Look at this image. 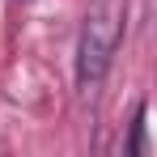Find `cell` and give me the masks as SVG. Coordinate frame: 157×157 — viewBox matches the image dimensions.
I'll return each instance as SVG.
<instances>
[{
  "mask_svg": "<svg viewBox=\"0 0 157 157\" xmlns=\"http://www.w3.org/2000/svg\"><path fill=\"white\" fill-rule=\"evenodd\" d=\"M123 21H128V9L119 0H98L85 13V26L77 38V85L85 94L98 89L102 77L110 72V59L123 43Z\"/></svg>",
  "mask_w": 157,
  "mask_h": 157,
  "instance_id": "cell-1",
  "label": "cell"
},
{
  "mask_svg": "<svg viewBox=\"0 0 157 157\" xmlns=\"http://www.w3.org/2000/svg\"><path fill=\"white\" fill-rule=\"evenodd\" d=\"M144 123H149V102H140V106H136L132 136H128V144H123V153H128V157H144V153H149V144H144Z\"/></svg>",
  "mask_w": 157,
  "mask_h": 157,
  "instance_id": "cell-2",
  "label": "cell"
}]
</instances>
